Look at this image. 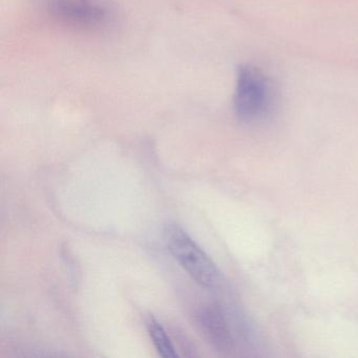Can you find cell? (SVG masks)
I'll return each mask as SVG.
<instances>
[{
	"label": "cell",
	"mask_w": 358,
	"mask_h": 358,
	"mask_svg": "<svg viewBox=\"0 0 358 358\" xmlns=\"http://www.w3.org/2000/svg\"><path fill=\"white\" fill-rule=\"evenodd\" d=\"M276 103L278 91L270 77L257 66L238 69L234 104L236 117L242 122H262L272 114Z\"/></svg>",
	"instance_id": "1"
},
{
	"label": "cell",
	"mask_w": 358,
	"mask_h": 358,
	"mask_svg": "<svg viewBox=\"0 0 358 358\" xmlns=\"http://www.w3.org/2000/svg\"><path fill=\"white\" fill-rule=\"evenodd\" d=\"M43 13L60 24L87 31H102L114 24V0H35Z\"/></svg>",
	"instance_id": "2"
},
{
	"label": "cell",
	"mask_w": 358,
	"mask_h": 358,
	"mask_svg": "<svg viewBox=\"0 0 358 358\" xmlns=\"http://www.w3.org/2000/svg\"><path fill=\"white\" fill-rule=\"evenodd\" d=\"M163 236L169 252L199 285L211 289L221 284V272L217 265L181 226L167 223Z\"/></svg>",
	"instance_id": "3"
},
{
	"label": "cell",
	"mask_w": 358,
	"mask_h": 358,
	"mask_svg": "<svg viewBox=\"0 0 358 358\" xmlns=\"http://www.w3.org/2000/svg\"><path fill=\"white\" fill-rule=\"evenodd\" d=\"M196 322L207 341L221 353H231L236 348L232 324L217 303L202 306L196 312Z\"/></svg>",
	"instance_id": "4"
},
{
	"label": "cell",
	"mask_w": 358,
	"mask_h": 358,
	"mask_svg": "<svg viewBox=\"0 0 358 358\" xmlns=\"http://www.w3.org/2000/svg\"><path fill=\"white\" fill-rule=\"evenodd\" d=\"M146 326H148V334L160 356L164 358H176L179 356L164 327L156 318L150 316L146 322Z\"/></svg>",
	"instance_id": "5"
}]
</instances>
